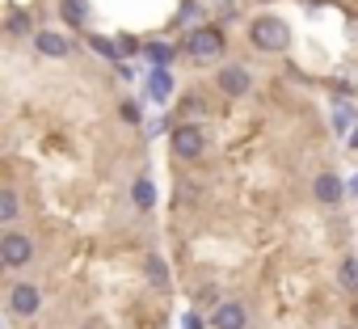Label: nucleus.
Instances as JSON below:
<instances>
[{
    "instance_id": "obj_1",
    "label": "nucleus",
    "mask_w": 358,
    "mask_h": 329,
    "mask_svg": "<svg viewBox=\"0 0 358 329\" xmlns=\"http://www.w3.org/2000/svg\"><path fill=\"white\" fill-rule=\"evenodd\" d=\"M249 38L257 51H287L291 47V26L282 18H257L249 26Z\"/></svg>"
},
{
    "instance_id": "obj_6",
    "label": "nucleus",
    "mask_w": 358,
    "mask_h": 329,
    "mask_svg": "<svg viewBox=\"0 0 358 329\" xmlns=\"http://www.w3.org/2000/svg\"><path fill=\"white\" fill-rule=\"evenodd\" d=\"M220 89H224L228 97H245V93L253 89V76H249L241 64H228V68L220 72Z\"/></svg>"
},
{
    "instance_id": "obj_8",
    "label": "nucleus",
    "mask_w": 358,
    "mask_h": 329,
    "mask_svg": "<svg viewBox=\"0 0 358 329\" xmlns=\"http://www.w3.org/2000/svg\"><path fill=\"white\" fill-rule=\"evenodd\" d=\"M34 51H38V55H47V59H64V55L72 51V43H68L64 34L43 30V34H34Z\"/></svg>"
},
{
    "instance_id": "obj_21",
    "label": "nucleus",
    "mask_w": 358,
    "mask_h": 329,
    "mask_svg": "<svg viewBox=\"0 0 358 329\" xmlns=\"http://www.w3.org/2000/svg\"><path fill=\"white\" fill-rule=\"evenodd\" d=\"M350 144H354V148H358V127H354V135H350Z\"/></svg>"
},
{
    "instance_id": "obj_11",
    "label": "nucleus",
    "mask_w": 358,
    "mask_h": 329,
    "mask_svg": "<svg viewBox=\"0 0 358 329\" xmlns=\"http://www.w3.org/2000/svg\"><path fill=\"white\" fill-rule=\"evenodd\" d=\"M152 93H156V102H164V97L173 93V76H169L164 68H156V72H152Z\"/></svg>"
},
{
    "instance_id": "obj_23",
    "label": "nucleus",
    "mask_w": 358,
    "mask_h": 329,
    "mask_svg": "<svg viewBox=\"0 0 358 329\" xmlns=\"http://www.w3.org/2000/svg\"><path fill=\"white\" fill-rule=\"evenodd\" d=\"M341 329H350V325H341Z\"/></svg>"
},
{
    "instance_id": "obj_2",
    "label": "nucleus",
    "mask_w": 358,
    "mask_h": 329,
    "mask_svg": "<svg viewBox=\"0 0 358 329\" xmlns=\"http://www.w3.org/2000/svg\"><path fill=\"white\" fill-rule=\"evenodd\" d=\"M228 51V43H224V30L220 26H199L190 38H186V55L194 59V64H211V59H220Z\"/></svg>"
},
{
    "instance_id": "obj_3",
    "label": "nucleus",
    "mask_w": 358,
    "mask_h": 329,
    "mask_svg": "<svg viewBox=\"0 0 358 329\" xmlns=\"http://www.w3.org/2000/svg\"><path fill=\"white\" fill-rule=\"evenodd\" d=\"M169 144H173V152L182 156V160H199V156L207 152V135H203V127H194V122H182V127H173Z\"/></svg>"
},
{
    "instance_id": "obj_18",
    "label": "nucleus",
    "mask_w": 358,
    "mask_h": 329,
    "mask_svg": "<svg viewBox=\"0 0 358 329\" xmlns=\"http://www.w3.org/2000/svg\"><path fill=\"white\" fill-rule=\"evenodd\" d=\"M152 59H156V64H169V59H173V47H152Z\"/></svg>"
},
{
    "instance_id": "obj_16",
    "label": "nucleus",
    "mask_w": 358,
    "mask_h": 329,
    "mask_svg": "<svg viewBox=\"0 0 358 329\" xmlns=\"http://www.w3.org/2000/svg\"><path fill=\"white\" fill-rule=\"evenodd\" d=\"M9 34H30V18H26L22 9L9 13Z\"/></svg>"
},
{
    "instance_id": "obj_10",
    "label": "nucleus",
    "mask_w": 358,
    "mask_h": 329,
    "mask_svg": "<svg viewBox=\"0 0 358 329\" xmlns=\"http://www.w3.org/2000/svg\"><path fill=\"white\" fill-rule=\"evenodd\" d=\"M22 211H17V195H13V186H5V190H0V220H5V224H13Z\"/></svg>"
},
{
    "instance_id": "obj_20",
    "label": "nucleus",
    "mask_w": 358,
    "mask_h": 329,
    "mask_svg": "<svg viewBox=\"0 0 358 329\" xmlns=\"http://www.w3.org/2000/svg\"><path fill=\"white\" fill-rule=\"evenodd\" d=\"M345 122H350V110H345V106H341V110H337V114H333V127H337V131H345Z\"/></svg>"
},
{
    "instance_id": "obj_14",
    "label": "nucleus",
    "mask_w": 358,
    "mask_h": 329,
    "mask_svg": "<svg viewBox=\"0 0 358 329\" xmlns=\"http://www.w3.org/2000/svg\"><path fill=\"white\" fill-rule=\"evenodd\" d=\"M341 287H345V291H358V262H354V258L341 262Z\"/></svg>"
},
{
    "instance_id": "obj_22",
    "label": "nucleus",
    "mask_w": 358,
    "mask_h": 329,
    "mask_svg": "<svg viewBox=\"0 0 358 329\" xmlns=\"http://www.w3.org/2000/svg\"><path fill=\"white\" fill-rule=\"evenodd\" d=\"M85 329H93V325H85Z\"/></svg>"
},
{
    "instance_id": "obj_13",
    "label": "nucleus",
    "mask_w": 358,
    "mask_h": 329,
    "mask_svg": "<svg viewBox=\"0 0 358 329\" xmlns=\"http://www.w3.org/2000/svg\"><path fill=\"white\" fill-rule=\"evenodd\" d=\"M143 270H148V279H152L156 287H169V270H164V262H160V258H148V262H143Z\"/></svg>"
},
{
    "instance_id": "obj_4",
    "label": "nucleus",
    "mask_w": 358,
    "mask_h": 329,
    "mask_svg": "<svg viewBox=\"0 0 358 329\" xmlns=\"http://www.w3.org/2000/svg\"><path fill=\"white\" fill-rule=\"evenodd\" d=\"M30 258H34V245H30V237H22V232H5V237H0V262H5L9 270L26 266Z\"/></svg>"
},
{
    "instance_id": "obj_19",
    "label": "nucleus",
    "mask_w": 358,
    "mask_h": 329,
    "mask_svg": "<svg viewBox=\"0 0 358 329\" xmlns=\"http://www.w3.org/2000/svg\"><path fill=\"white\" fill-rule=\"evenodd\" d=\"M122 118H127V122H139V106H135V102H122Z\"/></svg>"
},
{
    "instance_id": "obj_7",
    "label": "nucleus",
    "mask_w": 358,
    "mask_h": 329,
    "mask_svg": "<svg viewBox=\"0 0 358 329\" xmlns=\"http://www.w3.org/2000/svg\"><path fill=\"white\" fill-rule=\"evenodd\" d=\"M211 325H215V329H245V325H249V312H245V304H236V300H224V304L215 308Z\"/></svg>"
},
{
    "instance_id": "obj_15",
    "label": "nucleus",
    "mask_w": 358,
    "mask_h": 329,
    "mask_svg": "<svg viewBox=\"0 0 358 329\" xmlns=\"http://www.w3.org/2000/svg\"><path fill=\"white\" fill-rule=\"evenodd\" d=\"M135 203H139V207H152V203H156V190H152V182H148V178H139V182H135Z\"/></svg>"
},
{
    "instance_id": "obj_17",
    "label": "nucleus",
    "mask_w": 358,
    "mask_h": 329,
    "mask_svg": "<svg viewBox=\"0 0 358 329\" xmlns=\"http://www.w3.org/2000/svg\"><path fill=\"white\" fill-rule=\"evenodd\" d=\"M93 51H97V55H106V59H118V47H114L110 38H93Z\"/></svg>"
},
{
    "instance_id": "obj_12",
    "label": "nucleus",
    "mask_w": 358,
    "mask_h": 329,
    "mask_svg": "<svg viewBox=\"0 0 358 329\" xmlns=\"http://www.w3.org/2000/svg\"><path fill=\"white\" fill-rule=\"evenodd\" d=\"M64 18L72 26H85L89 22V9H85V0H64Z\"/></svg>"
},
{
    "instance_id": "obj_9",
    "label": "nucleus",
    "mask_w": 358,
    "mask_h": 329,
    "mask_svg": "<svg viewBox=\"0 0 358 329\" xmlns=\"http://www.w3.org/2000/svg\"><path fill=\"white\" fill-rule=\"evenodd\" d=\"M312 195H316V203H337L341 199V182H337V174H320L316 178V186H312Z\"/></svg>"
},
{
    "instance_id": "obj_5",
    "label": "nucleus",
    "mask_w": 358,
    "mask_h": 329,
    "mask_svg": "<svg viewBox=\"0 0 358 329\" xmlns=\"http://www.w3.org/2000/svg\"><path fill=\"white\" fill-rule=\"evenodd\" d=\"M38 308H43L38 287H34V283H13V291H9V312H17V316H34Z\"/></svg>"
}]
</instances>
